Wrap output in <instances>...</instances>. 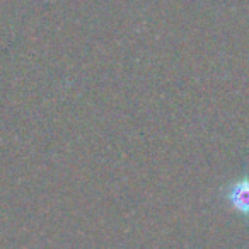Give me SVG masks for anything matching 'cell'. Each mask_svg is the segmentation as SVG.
Here are the masks:
<instances>
[{
	"label": "cell",
	"instance_id": "6da1fadb",
	"mask_svg": "<svg viewBox=\"0 0 249 249\" xmlns=\"http://www.w3.org/2000/svg\"><path fill=\"white\" fill-rule=\"evenodd\" d=\"M224 198L235 213L249 217V178L231 181L224 191Z\"/></svg>",
	"mask_w": 249,
	"mask_h": 249
}]
</instances>
